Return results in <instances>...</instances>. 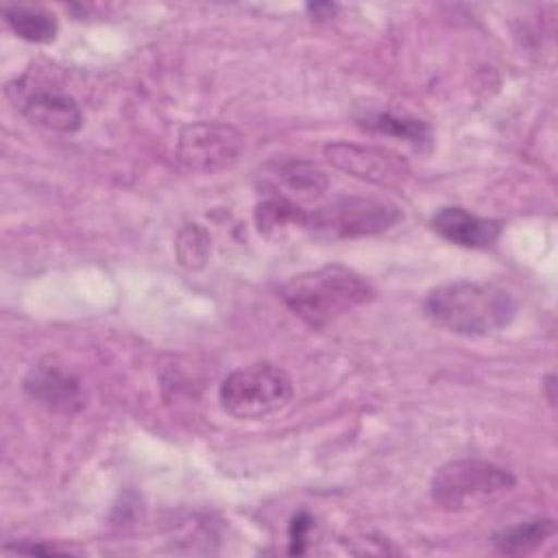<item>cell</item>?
Masks as SVG:
<instances>
[{
	"label": "cell",
	"instance_id": "cell-1",
	"mask_svg": "<svg viewBox=\"0 0 558 558\" xmlns=\"http://www.w3.org/2000/svg\"><path fill=\"white\" fill-rule=\"evenodd\" d=\"M425 316L460 336H488L508 327L517 314L514 296L495 286L477 281H453L434 288L423 303Z\"/></svg>",
	"mask_w": 558,
	"mask_h": 558
},
{
	"label": "cell",
	"instance_id": "cell-2",
	"mask_svg": "<svg viewBox=\"0 0 558 558\" xmlns=\"http://www.w3.org/2000/svg\"><path fill=\"white\" fill-rule=\"evenodd\" d=\"M373 296V286L340 264L301 272L281 286L283 303L312 327H325L355 307L366 305Z\"/></svg>",
	"mask_w": 558,
	"mask_h": 558
},
{
	"label": "cell",
	"instance_id": "cell-3",
	"mask_svg": "<svg viewBox=\"0 0 558 558\" xmlns=\"http://www.w3.org/2000/svg\"><path fill=\"white\" fill-rule=\"evenodd\" d=\"M514 486V475L488 460L462 458L442 464L429 484L432 499L445 510H464L493 501Z\"/></svg>",
	"mask_w": 558,
	"mask_h": 558
},
{
	"label": "cell",
	"instance_id": "cell-4",
	"mask_svg": "<svg viewBox=\"0 0 558 558\" xmlns=\"http://www.w3.org/2000/svg\"><path fill=\"white\" fill-rule=\"evenodd\" d=\"M290 375L268 362L229 373L218 390L222 408L238 418H264L292 399Z\"/></svg>",
	"mask_w": 558,
	"mask_h": 558
},
{
	"label": "cell",
	"instance_id": "cell-5",
	"mask_svg": "<svg viewBox=\"0 0 558 558\" xmlns=\"http://www.w3.org/2000/svg\"><path fill=\"white\" fill-rule=\"evenodd\" d=\"M401 218L395 203L375 196H340L307 214V225L314 235L329 240L377 235L390 229Z\"/></svg>",
	"mask_w": 558,
	"mask_h": 558
},
{
	"label": "cell",
	"instance_id": "cell-6",
	"mask_svg": "<svg viewBox=\"0 0 558 558\" xmlns=\"http://www.w3.org/2000/svg\"><path fill=\"white\" fill-rule=\"evenodd\" d=\"M244 148V137L229 124L194 122L179 133L177 159L187 172L214 174L231 168Z\"/></svg>",
	"mask_w": 558,
	"mask_h": 558
},
{
	"label": "cell",
	"instance_id": "cell-7",
	"mask_svg": "<svg viewBox=\"0 0 558 558\" xmlns=\"http://www.w3.org/2000/svg\"><path fill=\"white\" fill-rule=\"evenodd\" d=\"M325 157L338 170L384 187H399L410 177L408 161L401 155L379 146L333 142L325 146Z\"/></svg>",
	"mask_w": 558,
	"mask_h": 558
},
{
	"label": "cell",
	"instance_id": "cell-8",
	"mask_svg": "<svg viewBox=\"0 0 558 558\" xmlns=\"http://www.w3.org/2000/svg\"><path fill=\"white\" fill-rule=\"evenodd\" d=\"M13 92L15 96L11 98L15 107L33 124L57 133H74L81 129L83 113L72 96L46 87H24L22 83H15V87L7 89V94Z\"/></svg>",
	"mask_w": 558,
	"mask_h": 558
},
{
	"label": "cell",
	"instance_id": "cell-9",
	"mask_svg": "<svg viewBox=\"0 0 558 558\" xmlns=\"http://www.w3.org/2000/svg\"><path fill=\"white\" fill-rule=\"evenodd\" d=\"M24 390L35 401L57 412H74L81 408V381L54 360L37 362L24 377Z\"/></svg>",
	"mask_w": 558,
	"mask_h": 558
},
{
	"label": "cell",
	"instance_id": "cell-10",
	"mask_svg": "<svg viewBox=\"0 0 558 558\" xmlns=\"http://www.w3.org/2000/svg\"><path fill=\"white\" fill-rule=\"evenodd\" d=\"M432 229L440 238H445L447 242H453L458 246L488 248L497 242V238L501 233V222L471 214L464 207L449 205V207H440L432 216Z\"/></svg>",
	"mask_w": 558,
	"mask_h": 558
},
{
	"label": "cell",
	"instance_id": "cell-11",
	"mask_svg": "<svg viewBox=\"0 0 558 558\" xmlns=\"http://www.w3.org/2000/svg\"><path fill=\"white\" fill-rule=\"evenodd\" d=\"M4 20L11 26V31L33 44H48L57 37V20L52 13L28 7V4H9L2 7Z\"/></svg>",
	"mask_w": 558,
	"mask_h": 558
},
{
	"label": "cell",
	"instance_id": "cell-12",
	"mask_svg": "<svg viewBox=\"0 0 558 558\" xmlns=\"http://www.w3.org/2000/svg\"><path fill=\"white\" fill-rule=\"evenodd\" d=\"M554 532H556V523L551 519L523 521L497 532L493 536V545L501 554H527L541 543H545Z\"/></svg>",
	"mask_w": 558,
	"mask_h": 558
},
{
	"label": "cell",
	"instance_id": "cell-13",
	"mask_svg": "<svg viewBox=\"0 0 558 558\" xmlns=\"http://www.w3.org/2000/svg\"><path fill=\"white\" fill-rule=\"evenodd\" d=\"M255 222L262 233H277L283 229L307 225V211L286 196H272L255 207Z\"/></svg>",
	"mask_w": 558,
	"mask_h": 558
},
{
	"label": "cell",
	"instance_id": "cell-14",
	"mask_svg": "<svg viewBox=\"0 0 558 558\" xmlns=\"http://www.w3.org/2000/svg\"><path fill=\"white\" fill-rule=\"evenodd\" d=\"M277 177L301 198H318L327 190V174L312 161L290 159L279 163Z\"/></svg>",
	"mask_w": 558,
	"mask_h": 558
},
{
	"label": "cell",
	"instance_id": "cell-15",
	"mask_svg": "<svg viewBox=\"0 0 558 558\" xmlns=\"http://www.w3.org/2000/svg\"><path fill=\"white\" fill-rule=\"evenodd\" d=\"M364 124L373 131L401 137V140H405L414 146H421V144L429 142L427 124L416 120V118H405V116H395V113H375Z\"/></svg>",
	"mask_w": 558,
	"mask_h": 558
},
{
	"label": "cell",
	"instance_id": "cell-16",
	"mask_svg": "<svg viewBox=\"0 0 558 558\" xmlns=\"http://www.w3.org/2000/svg\"><path fill=\"white\" fill-rule=\"evenodd\" d=\"M177 253L185 268H201L209 255V235L198 225H185L177 238Z\"/></svg>",
	"mask_w": 558,
	"mask_h": 558
},
{
	"label": "cell",
	"instance_id": "cell-17",
	"mask_svg": "<svg viewBox=\"0 0 558 558\" xmlns=\"http://www.w3.org/2000/svg\"><path fill=\"white\" fill-rule=\"evenodd\" d=\"M312 517L307 512H299L290 523V554H303L307 534L312 530Z\"/></svg>",
	"mask_w": 558,
	"mask_h": 558
}]
</instances>
